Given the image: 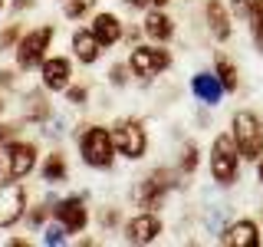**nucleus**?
I'll return each instance as SVG.
<instances>
[{
	"label": "nucleus",
	"mask_w": 263,
	"mask_h": 247,
	"mask_svg": "<svg viewBox=\"0 0 263 247\" xmlns=\"http://www.w3.org/2000/svg\"><path fill=\"white\" fill-rule=\"evenodd\" d=\"M27 211V191L16 178L0 181V227H10Z\"/></svg>",
	"instance_id": "8"
},
{
	"label": "nucleus",
	"mask_w": 263,
	"mask_h": 247,
	"mask_svg": "<svg viewBox=\"0 0 263 247\" xmlns=\"http://www.w3.org/2000/svg\"><path fill=\"white\" fill-rule=\"evenodd\" d=\"M89 30L99 37V43H102V46H115L122 40V23H119V16H115V13H96Z\"/></svg>",
	"instance_id": "16"
},
{
	"label": "nucleus",
	"mask_w": 263,
	"mask_h": 247,
	"mask_svg": "<svg viewBox=\"0 0 263 247\" xmlns=\"http://www.w3.org/2000/svg\"><path fill=\"white\" fill-rule=\"evenodd\" d=\"M237 171H240V148H237L234 135H217L211 145V175L217 185H234Z\"/></svg>",
	"instance_id": "3"
},
{
	"label": "nucleus",
	"mask_w": 263,
	"mask_h": 247,
	"mask_svg": "<svg viewBox=\"0 0 263 247\" xmlns=\"http://www.w3.org/2000/svg\"><path fill=\"white\" fill-rule=\"evenodd\" d=\"M0 10H4V0H0Z\"/></svg>",
	"instance_id": "33"
},
{
	"label": "nucleus",
	"mask_w": 263,
	"mask_h": 247,
	"mask_svg": "<svg viewBox=\"0 0 263 247\" xmlns=\"http://www.w3.org/2000/svg\"><path fill=\"white\" fill-rule=\"evenodd\" d=\"M86 96H89L86 86H66V99H69V105H82Z\"/></svg>",
	"instance_id": "25"
},
{
	"label": "nucleus",
	"mask_w": 263,
	"mask_h": 247,
	"mask_svg": "<svg viewBox=\"0 0 263 247\" xmlns=\"http://www.w3.org/2000/svg\"><path fill=\"white\" fill-rule=\"evenodd\" d=\"M53 43V27H36L30 33H23L20 43H16V66L20 69H33V66H43L46 60V49Z\"/></svg>",
	"instance_id": "6"
},
{
	"label": "nucleus",
	"mask_w": 263,
	"mask_h": 247,
	"mask_svg": "<svg viewBox=\"0 0 263 247\" xmlns=\"http://www.w3.org/2000/svg\"><path fill=\"white\" fill-rule=\"evenodd\" d=\"M208 27L217 40H227L230 37V16H227V7L220 0H211L208 4Z\"/></svg>",
	"instance_id": "18"
},
{
	"label": "nucleus",
	"mask_w": 263,
	"mask_h": 247,
	"mask_svg": "<svg viewBox=\"0 0 263 247\" xmlns=\"http://www.w3.org/2000/svg\"><path fill=\"white\" fill-rule=\"evenodd\" d=\"M40 69H43V89H46V93H63V89L69 86V76H72L69 60L53 56V60H43Z\"/></svg>",
	"instance_id": "12"
},
{
	"label": "nucleus",
	"mask_w": 263,
	"mask_h": 247,
	"mask_svg": "<svg viewBox=\"0 0 263 247\" xmlns=\"http://www.w3.org/2000/svg\"><path fill=\"white\" fill-rule=\"evenodd\" d=\"M247 16H250V33L257 49H263V0H250L247 4Z\"/></svg>",
	"instance_id": "20"
},
{
	"label": "nucleus",
	"mask_w": 263,
	"mask_h": 247,
	"mask_svg": "<svg viewBox=\"0 0 263 247\" xmlns=\"http://www.w3.org/2000/svg\"><path fill=\"white\" fill-rule=\"evenodd\" d=\"M112 142H115V148H119L122 158L138 162V158L145 155V148H148L145 126H142L138 119H119V122L112 126Z\"/></svg>",
	"instance_id": "5"
},
{
	"label": "nucleus",
	"mask_w": 263,
	"mask_h": 247,
	"mask_svg": "<svg viewBox=\"0 0 263 247\" xmlns=\"http://www.w3.org/2000/svg\"><path fill=\"white\" fill-rule=\"evenodd\" d=\"M66 234H69V231H66V227L60 224V221H56V224H49V227L43 231V244H49V247L56 244V247H60V244L66 241Z\"/></svg>",
	"instance_id": "23"
},
{
	"label": "nucleus",
	"mask_w": 263,
	"mask_h": 247,
	"mask_svg": "<svg viewBox=\"0 0 263 247\" xmlns=\"http://www.w3.org/2000/svg\"><path fill=\"white\" fill-rule=\"evenodd\" d=\"M234 142L240 148L243 162H257L263 155V122L253 112H237L234 115Z\"/></svg>",
	"instance_id": "4"
},
{
	"label": "nucleus",
	"mask_w": 263,
	"mask_h": 247,
	"mask_svg": "<svg viewBox=\"0 0 263 247\" xmlns=\"http://www.w3.org/2000/svg\"><path fill=\"white\" fill-rule=\"evenodd\" d=\"M214 73H217V79L224 82L227 93H234V89H237V66L230 63L227 56H217V60H214Z\"/></svg>",
	"instance_id": "21"
},
{
	"label": "nucleus",
	"mask_w": 263,
	"mask_h": 247,
	"mask_svg": "<svg viewBox=\"0 0 263 247\" xmlns=\"http://www.w3.org/2000/svg\"><path fill=\"white\" fill-rule=\"evenodd\" d=\"M10 43H20V27H16V23H13V27H7L4 33H0V49H4V46H10Z\"/></svg>",
	"instance_id": "26"
},
{
	"label": "nucleus",
	"mask_w": 263,
	"mask_h": 247,
	"mask_svg": "<svg viewBox=\"0 0 263 247\" xmlns=\"http://www.w3.org/2000/svg\"><path fill=\"white\" fill-rule=\"evenodd\" d=\"M168 188H171V171L155 168L152 175L138 185L135 198H138V204H142V208H158V204L164 201V195H168Z\"/></svg>",
	"instance_id": "10"
},
{
	"label": "nucleus",
	"mask_w": 263,
	"mask_h": 247,
	"mask_svg": "<svg viewBox=\"0 0 263 247\" xmlns=\"http://www.w3.org/2000/svg\"><path fill=\"white\" fill-rule=\"evenodd\" d=\"M102 49L105 46L99 43V37L92 30H76V33H72V53H76L79 63H96Z\"/></svg>",
	"instance_id": "15"
},
{
	"label": "nucleus",
	"mask_w": 263,
	"mask_h": 247,
	"mask_svg": "<svg viewBox=\"0 0 263 247\" xmlns=\"http://www.w3.org/2000/svg\"><path fill=\"white\" fill-rule=\"evenodd\" d=\"M125 69L128 66H112V73H109V79H112V86H125Z\"/></svg>",
	"instance_id": "28"
},
{
	"label": "nucleus",
	"mask_w": 263,
	"mask_h": 247,
	"mask_svg": "<svg viewBox=\"0 0 263 247\" xmlns=\"http://www.w3.org/2000/svg\"><path fill=\"white\" fill-rule=\"evenodd\" d=\"M92 4H96V0H66V4H63V13L69 16V20H79L82 13L92 10Z\"/></svg>",
	"instance_id": "22"
},
{
	"label": "nucleus",
	"mask_w": 263,
	"mask_h": 247,
	"mask_svg": "<svg viewBox=\"0 0 263 247\" xmlns=\"http://www.w3.org/2000/svg\"><path fill=\"white\" fill-rule=\"evenodd\" d=\"M53 214H56V221L69 231V234H79L82 227L89 224V211H86V201H82L79 195H72V198H63V201H56L53 204Z\"/></svg>",
	"instance_id": "9"
},
{
	"label": "nucleus",
	"mask_w": 263,
	"mask_h": 247,
	"mask_svg": "<svg viewBox=\"0 0 263 247\" xmlns=\"http://www.w3.org/2000/svg\"><path fill=\"white\" fill-rule=\"evenodd\" d=\"M33 168H36V145L33 142H20V138L0 142V181L27 178Z\"/></svg>",
	"instance_id": "2"
},
{
	"label": "nucleus",
	"mask_w": 263,
	"mask_h": 247,
	"mask_svg": "<svg viewBox=\"0 0 263 247\" xmlns=\"http://www.w3.org/2000/svg\"><path fill=\"white\" fill-rule=\"evenodd\" d=\"M128 7H142V10H161L168 0H125Z\"/></svg>",
	"instance_id": "27"
},
{
	"label": "nucleus",
	"mask_w": 263,
	"mask_h": 247,
	"mask_svg": "<svg viewBox=\"0 0 263 247\" xmlns=\"http://www.w3.org/2000/svg\"><path fill=\"white\" fill-rule=\"evenodd\" d=\"M191 93L201 99V102L217 105V102H220V96H224L227 89H224V82L217 79V73H197V76L191 79Z\"/></svg>",
	"instance_id": "14"
},
{
	"label": "nucleus",
	"mask_w": 263,
	"mask_h": 247,
	"mask_svg": "<svg viewBox=\"0 0 263 247\" xmlns=\"http://www.w3.org/2000/svg\"><path fill=\"white\" fill-rule=\"evenodd\" d=\"M234 4H237V7H240V10H243V7H247V4H250V0H234Z\"/></svg>",
	"instance_id": "31"
},
{
	"label": "nucleus",
	"mask_w": 263,
	"mask_h": 247,
	"mask_svg": "<svg viewBox=\"0 0 263 247\" xmlns=\"http://www.w3.org/2000/svg\"><path fill=\"white\" fill-rule=\"evenodd\" d=\"M194 168H197V145H187L184 155H181V171H184V175H191Z\"/></svg>",
	"instance_id": "24"
},
{
	"label": "nucleus",
	"mask_w": 263,
	"mask_h": 247,
	"mask_svg": "<svg viewBox=\"0 0 263 247\" xmlns=\"http://www.w3.org/2000/svg\"><path fill=\"white\" fill-rule=\"evenodd\" d=\"M145 37H152V40H158V43H168L171 40V33H175V23H171V16L168 13H161V10H152L145 16Z\"/></svg>",
	"instance_id": "17"
},
{
	"label": "nucleus",
	"mask_w": 263,
	"mask_h": 247,
	"mask_svg": "<svg viewBox=\"0 0 263 247\" xmlns=\"http://www.w3.org/2000/svg\"><path fill=\"white\" fill-rule=\"evenodd\" d=\"M43 181H49V185L66 181V158H63V152L46 155V162H43Z\"/></svg>",
	"instance_id": "19"
},
{
	"label": "nucleus",
	"mask_w": 263,
	"mask_h": 247,
	"mask_svg": "<svg viewBox=\"0 0 263 247\" xmlns=\"http://www.w3.org/2000/svg\"><path fill=\"white\" fill-rule=\"evenodd\" d=\"M220 244L224 247H257L260 231H257L253 221H237V224H230L224 234H220Z\"/></svg>",
	"instance_id": "13"
},
{
	"label": "nucleus",
	"mask_w": 263,
	"mask_h": 247,
	"mask_svg": "<svg viewBox=\"0 0 263 247\" xmlns=\"http://www.w3.org/2000/svg\"><path fill=\"white\" fill-rule=\"evenodd\" d=\"M257 178H260V185H263V155H260V165H257Z\"/></svg>",
	"instance_id": "30"
},
{
	"label": "nucleus",
	"mask_w": 263,
	"mask_h": 247,
	"mask_svg": "<svg viewBox=\"0 0 263 247\" xmlns=\"http://www.w3.org/2000/svg\"><path fill=\"white\" fill-rule=\"evenodd\" d=\"M171 66V53L161 46H135L128 56V69L135 73L138 79H152L158 76V73H164Z\"/></svg>",
	"instance_id": "7"
},
{
	"label": "nucleus",
	"mask_w": 263,
	"mask_h": 247,
	"mask_svg": "<svg viewBox=\"0 0 263 247\" xmlns=\"http://www.w3.org/2000/svg\"><path fill=\"white\" fill-rule=\"evenodd\" d=\"M158 234H161V218L152 214V211L135 214V218L125 224V241L128 244H152Z\"/></svg>",
	"instance_id": "11"
},
{
	"label": "nucleus",
	"mask_w": 263,
	"mask_h": 247,
	"mask_svg": "<svg viewBox=\"0 0 263 247\" xmlns=\"http://www.w3.org/2000/svg\"><path fill=\"white\" fill-rule=\"evenodd\" d=\"M79 152H82V162L89 168H112L115 162V142H112V132L102 129V126H86L79 135Z\"/></svg>",
	"instance_id": "1"
},
{
	"label": "nucleus",
	"mask_w": 263,
	"mask_h": 247,
	"mask_svg": "<svg viewBox=\"0 0 263 247\" xmlns=\"http://www.w3.org/2000/svg\"><path fill=\"white\" fill-rule=\"evenodd\" d=\"M46 211H53V208H49V204H40V208H36V211L30 214V224H40V221L46 218Z\"/></svg>",
	"instance_id": "29"
},
{
	"label": "nucleus",
	"mask_w": 263,
	"mask_h": 247,
	"mask_svg": "<svg viewBox=\"0 0 263 247\" xmlns=\"http://www.w3.org/2000/svg\"><path fill=\"white\" fill-rule=\"evenodd\" d=\"M0 112H4V99H0Z\"/></svg>",
	"instance_id": "32"
}]
</instances>
